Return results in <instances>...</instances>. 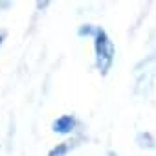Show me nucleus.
<instances>
[{
	"instance_id": "nucleus-1",
	"label": "nucleus",
	"mask_w": 156,
	"mask_h": 156,
	"mask_svg": "<svg viewBox=\"0 0 156 156\" xmlns=\"http://www.w3.org/2000/svg\"><path fill=\"white\" fill-rule=\"evenodd\" d=\"M114 59V46L103 30L96 31V62L101 73H107Z\"/></svg>"
},
{
	"instance_id": "nucleus-2",
	"label": "nucleus",
	"mask_w": 156,
	"mask_h": 156,
	"mask_svg": "<svg viewBox=\"0 0 156 156\" xmlns=\"http://www.w3.org/2000/svg\"><path fill=\"white\" fill-rule=\"evenodd\" d=\"M73 125H75V121L72 116H61L59 119L53 121V130L61 132V134H68V132H72Z\"/></svg>"
},
{
	"instance_id": "nucleus-3",
	"label": "nucleus",
	"mask_w": 156,
	"mask_h": 156,
	"mask_svg": "<svg viewBox=\"0 0 156 156\" xmlns=\"http://www.w3.org/2000/svg\"><path fill=\"white\" fill-rule=\"evenodd\" d=\"M66 151H68V149H66V145H59V147H55L48 156H64V154H66Z\"/></svg>"
},
{
	"instance_id": "nucleus-4",
	"label": "nucleus",
	"mask_w": 156,
	"mask_h": 156,
	"mask_svg": "<svg viewBox=\"0 0 156 156\" xmlns=\"http://www.w3.org/2000/svg\"><path fill=\"white\" fill-rule=\"evenodd\" d=\"M50 2H51V0H37V8H39V9H42V8H46Z\"/></svg>"
},
{
	"instance_id": "nucleus-5",
	"label": "nucleus",
	"mask_w": 156,
	"mask_h": 156,
	"mask_svg": "<svg viewBox=\"0 0 156 156\" xmlns=\"http://www.w3.org/2000/svg\"><path fill=\"white\" fill-rule=\"evenodd\" d=\"M0 42H2V37H0Z\"/></svg>"
}]
</instances>
